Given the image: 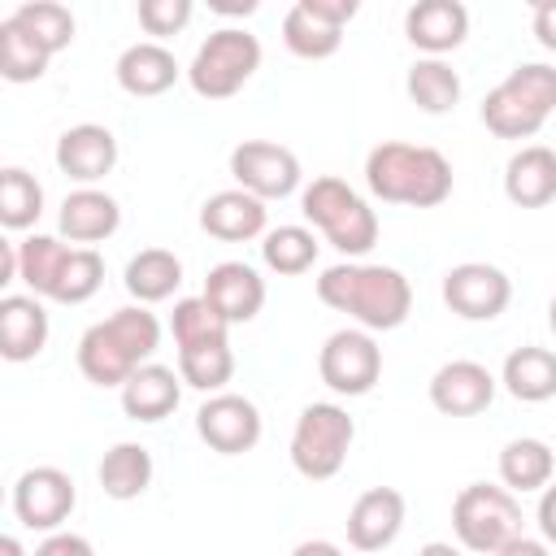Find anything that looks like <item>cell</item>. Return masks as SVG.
<instances>
[{"label":"cell","mask_w":556,"mask_h":556,"mask_svg":"<svg viewBox=\"0 0 556 556\" xmlns=\"http://www.w3.org/2000/svg\"><path fill=\"white\" fill-rule=\"evenodd\" d=\"M317 300L334 313H348L361 330H395L408 321L413 287L395 265H369V261H339L321 269Z\"/></svg>","instance_id":"cell-1"},{"label":"cell","mask_w":556,"mask_h":556,"mask_svg":"<svg viewBox=\"0 0 556 556\" xmlns=\"http://www.w3.org/2000/svg\"><path fill=\"white\" fill-rule=\"evenodd\" d=\"M161 348V321L148 304H126L104 321L87 326L78 339V369L96 387H126V378L152 361Z\"/></svg>","instance_id":"cell-2"},{"label":"cell","mask_w":556,"mask_h":556,"mask_svg":"<svg viewBox=\"0 0 556 556\" xmlns=\"http://www.w3.org/2000/svg\"><path fill=\"white\" fill-rule=\"evenodd\" d=\"M365 187L382 204L434 208L452 195V161L439 148L387 139L365 156Z\"/></svg>","instance_id":"cell-3"},{"label":"cell","mask_w":556,"mask_h":556,"mask_svg":"<svg viewBox=\"0 0 556 556\" xmlns=\"http://www.w3.org/2000/svg\"><path fill=\"white\" fill-rule=\"evenodd\" d=\"M556 113V65L521 61L482 100V126L495 139H534Z\"/></svg>","instance_id":"cell-4"},{"label":"cell","mask_w":556,"mask_h":556,"mask_svg":"<svg viewBox=\"0 0 556 556\" xmlns=\"http://www.w3.org/2000/svg\"><path fill=\"white\" fill-rule=\"evenodd\" d=\"M300 213L343 256H365L378 243V213L334 174H321L300 191Z\"/></svg>","instance_id":"cell-5"},{"label":"cell","mask_w":556,"mask_h":556,"mask_svg":"<svg viewBox=\"0 0 556 556\" xmlns=\"http://www.w3.org/2000/svg\"><path fill=\"white\" fill-rule=\"evenodd\" d=\"M452 534L473 556H495L504 543L521 534V504L508 486L469 482L452 500Z\"/></svg>","instance_id":"cell-6"},{"label":"cell","mask_w":556,"mask_h":556,"mask_svg":"<svg viewBox=\"0 0 556 556\" xmlns=\"http://www.w3.org/2000/svg\"><path fill=\"white\" fill-rule=\"evenodd\" d=\"M352 439H356V421L348 417L343 404H304L300 417H295V430H291V465L300 478L308 482H326L343 469L348 452H352Z\"/></svg>","instance_id":"cell-7"},{"label":"cell","mask_w":556,"mask_h":556,"mask_svg":"<svg viewBox=\"0 0 556 556\" xmlns=\"http://www.w3.org/2000/svg\"><path fill=\"white\" fill-rule=\"evenodd\" d=\"M261 70V39L243 26H217L191 56L187 83L200 100H230Z\"/></svg>","instance_id":"cell-8"},{"label":"cell","mask_w":556,"mask_h":556,"mask_svg":"<svg viewBox=\"0 0 556 556\" xmlns=\"http://www.w3.org/2000/svg\"><path fill=\"white\" fill-rule=\"evenodd\" d=\"M317 374L334 395H369L382 378V348L369 330H334L317 352Z\"/></svg>","instance_id":"cell-9"},{"label":"cell","mask_w":556,"mask_h":556,"mask_svg":"<svg viewBox=\"0 0 556 556\" xmlns=\"http://www.w3.org/2000/svg\"><path fill=\"white\" fill-rule=\"evenodd\" d=\"M230 178L256 200H287L300 187V156L269 139H243L230 148Z\"/></svg>","instance_id":"cell-10"},{"label":"cell","mask_w":556,"mask_h":556,"mask_svg":"<svg viewBox=\"0 0 556 556\" xmlns=\"http://www.w3.org/2000/svg\"><path fill=\"white\" fill-rule=\"evenodd\" d=\"M78 504V491H74V478L56 465H35L26 469L17 482H13V517L26 526V530H43V534H56L61 521H70Z\"/></svg>","instance_id":"cell-11"},{"label":"cell","mask_w":556,"mask_h":556,"mask_svg":"<svg viewBox=\"0 0 556 556\" xmlns=\"http://www.w3.org/2000/svg\"><path fill=\"white\" fill-rule=\"evenodd\" d=\"M513 300V282L500 265L465 261L443 274V304L460 321H495Z\"/></svg>","instance_id":"cell-12"},{"label":"cell","mask_w":556,"mask_h":556,"mask_svg":"<svg viewBox=\"0 0 556 556\" xmlns=\"http://www.w3.org/2000/svg\"><path fill=\"white\" fill-rule=\"evenodd\" d=\"M195 434L217 456H243L261 443V408L248 395L217 391L195 408Z\"/></svg>","instance_id":"cell-13"},{"label":"cell","mask_w":556,"mask_h":556,"mask_svg":"<svg viewBox=\"0 0 556 556\" xmlns=\"http://www.w3.org/2000/svg\"><path fill=\"white\" fill-rule=\"evenodd\" d=\"M117 165V139L109 126L100 122H78L70 130H61L56 139V169L78 182V187H96L104 174H113Z\"/></svg>","instance_id":"cell-14"},{"label":"cell","mask_w":556,"mask_h":556,"mask_svg":"<svg viewBox=\"0 0 556 556\" xmlns=\"http://www.w3.org/2000/svg\"><path fill=\"white\" fill-rule=\"evenodd\" d=\"M500 378L478 365V361H447L434 369L430 378V404L443 417H478L482 408H491Z\"/></svg>","instance_id":"cell-15"},{"label":"cell","mask_w":556,"mask_h":556,"mask_svg":"<svg viewBox=\"0 0 556 556\" xmlns=\"http://www.w3.org/2000/svg\"><path fill=\"white\" fill-rule=\"evenodd\" d=\"M348 543L356 552H382L404 530V495L395 486H369L348 508Z\"/></svg>","instance_id":"cell-16"},{"label":"cell","mask_w":556,"mask_h":556,"mask_svg":"<svg viewBox=\"0 0 556 556\" xmlns=\"http://www.w3.org/2000/svg\"><path fill=\"white\" fill-rule=\"evenodd\" d=\"M404 35L426 56L456 52L469 35V9L460 0H417L404 13Z\"/></svg>","instance_id":"cell-17"},{"label":"cell","mask_w":556,"mask_h":556,"mask_svg":"<svg viewBox=\"0 0 556 556\" xmlns=\"http://www.w3.org/2000/svg\"><path fill=\"white\" fill-rule=\"evenodd\" d=\"M200 295H204L230 326H243V321H252V317L265 308V278H261L248 261H222V265L208 269Z\"/></svg>","instance_id":"cell-18"},{"label":"cell","mask_w":556,"mask_h":556,"mask_svg":"<svg viewBox=\"0 0 556 556\" xmlns=\"http://www.w3.org/2000/svg\"><path fill=\"white\" fill-rule=\"evenodd\" d=\"M265 222H269V208L265 200L248 195L243 187H230V191H217L200 204V230L222 239V243H248V239H261L265 235Z\"/></svg>","instance_id":"cell-19"},{"label":"cell","mask_w":556,"mask_h":556,"mask_svg":"<svg viewBox=\"0 0 556 556\" xmlns=\"http://www.w3.org/2000/svg\"><path fill=\"white\" fill-rule=\"evenodd\" d=\"M113 74H117V87H122L126 96L152 100V96H165V91L178 83L182 65L174 61V52H169L165 43H156V39H139V43H130V48L117 56Z\"/></svg>","instance_id":"cell-20"},{"label":"cell","mask_w":556,"mask_h":556,"mask_svg":"<svg viewBox=\"0 0 556 556\" xmlns=\"http://www.w3.org/2000/svg\"><path fill=\"white\" fill-rule=\"evenodd\" d=\"M56 226H61V239L70 243H104L117 226H122V208L109 191L100 187H74L65 200H61V213H56Z\"/></svg>","instance_id":"cell-21"},{"label":"cell","mask_w":556,"mask_h":556,"mask_svg":"<svg viewBox=\"0 0 556 556\" xmlns=\"http://www.w3.org/2000/svg\"><path fill=\"white\" fill-rule=\"evenodd\" d=\"M48 348V313L39 295H0V356L22 365Z\"/></svg>","instance_id":"cell-22"},{"label":"cell","mask_w":556,"mask_h":556,"mask_svg":"<svg viewBox=\"0 0 556 556\" xmlns=\"http://www.w3.org/2000/svg\"><path fill=\"white\" fill-rule=\"evenodd\" d=\"M182 387H187L182 374H174L169 365L148 361V365H139L126 378V387H122V413L130 421H165L178 408Z\"/></svg>","instance_id":"cell-23"},{"label":"cell","mask_w":556,"mask_h":556,"mask_svg":"<svg viewBox=\"0 0 556 556\" xmlns=\"http://www.w3.org/2000/svg\"><path fill=\"white\" fill-rule=\"evenodd\" d=\"M504 195L517 208H543L556 200V152L547 143H526L504 165Z\"/></svg>","instance_id":"cell-24"},{"label":"cell","mask_w":556,"mask_h":556,"mask_svg":"<svg viewBox=\"0 0 556 556\" xmlns=\"http://www.w3.org/2000/svg\"><path fill=\"white\" fill-rule=\"evenodd\" d=\"M500 382L513 400L521 404H543L556 395V352L552 348H513L504 356V369H500Z\"/></svg>","instance_id":"cell-25"},{"label":"cell","mask_w":556,"mask_h":556,"mask_svg":"<svg viewBox=\"0 0 556 556\" xmlns=\"http://www.w3.org/2000/svg\"><path fill=\"white\" fill-rule=\"evenodd\" d=\"M126 291L135 304H161L182 287V261L169 248H143L126 261Z\"/></svg>","instance_id":"cell-26"},{"label":"cell","mask_w":556,"mask_h":556,"mask_svg":"<svg viewBox=\"0 0 556 556\" xmlns=\"http://www.w3.org/2000/svg\"><path fill=\"white\" fill-rule=\"evenodd\" d=\"M404 91L421 113L439 117L460 104V74L443 56H417L404 74Z\"/></svg>","instance_id":"cell-27"},{"label":"cell","mask_w":556,"mask_h":556,"mask_svg":"<svg viewBox=\"0 0 556 556\" xmlns=\"http://www.w3.org/2000/svg\"><path fill=\"white\" fill-rule=\"evenodd\" d=\"M96 478L109 500H139L152 486V452L143 443H113L100 456Z\"/></svg>","instance_id":"cell-28"},{"label":"cell","mask_w":556,"mask_h":556,"mask_svg":"<svg viewBox=\"0 0 556 556\" xmlns=\"http://www.w3.org/2000/svg\"><path fill=\"white\" fill-rule=\"evenodd\" d=\"M556 473V456L543 439H513L504 443L500 452V482L513 491V495H526V491H543Z\"/></svg>","instance_id":"cell-29"},{"label":"cell","mask_w":556,"mask_h":556,"mask_svg":"<svg viewBox=\"0 0 556 556\" xmlns=\"http://www.w3.org/2000/svg\"><path fill=\"white\" fill-rule=\"evenodd\" d=\"M70 256V243L52 235H26L17 239V282H26V295L52 300V287L61 278V265Z\"/></svg>","instance_id":"cell-30"},{"label":"cell","mask_w":556,"mask_h":556,"mask_svg":"<svg viewBox=\"0 0 556 556\" xmlns=\"http://www.w3.org/2000/svg\"><path fill=\"white\" fill-rule=\"evenodd\" d=\"M48 61L52 52L30 39L13 17H0V74L9 83H39L48 74Z\"/></svg>","instance_id":"cell-31"},{"label":"cell","mask_w":556,"mask_h":556,"mask_svg":"<svg viewBox=\"0 0 556 556\" xmlns=\"http://www.w3.org/2000/svg\"><path fill=\"white\" fill-rule=\"evenodd\" d=\"M43 217V187L22 165L0 169V226L4 230H30Z\"/></svg>","instance_id":"cell-32"},{"label":"cell","mask_w":556,"mask_h":556,"mask_svg":"<svg viewBox=\"0 0 556 556\" xmlns=\"http://www.w3.org/2000/svg\"><path fill=\"white\" fill-rule=\"evenodd\" d=\"M169 334L178 348H200V343H226L230 321L204 300V295H182L169 313Z\"/></svg>","instance_id":"cell-33"},{"label":"cell","mask_w":556,"mask_h":556,"mask_svg":"<svg viewBox=\"0 0 556 556\" xmlns=\"http://www.w3.org/2000/svg\"><path fill=\"white\" fill-rule=\"evenodd\" d=\"M317 248H321V243H317V235H313L308 226H278V230H265V239H261V261H265L274 274L295 278V274L313 269Z\"/></svg>","instance_id":"cell-34"},{"label":"cell","mask_w":556,"mask_h":556,"mask_svg":"<svg viewBox=\"0 0 556 556\" xmlns=\"http://www.w3.org/2000/svg\"><path fill=\"white\" fill-rule=\"evenodd\" d=\"M30 39H39L52 56L61 52V48H70L74 43V13L65 9V4H56V0H22L13 13H9Z\"/></svg>","instance_id":"cell-35"},{"label":"cell","mask_w":556,"mask_h":556,"mask_svg":"<svg viewBox=\"0 0 556 556\" xmlns=\"http://www.w3.org/2000/svg\"><path fill=\"white\" fill-rule=\"evenodd\" d=\"M282 43H287V52H291V56L326 61V56H334V52H339L343 30H334V26L317 22V17L295 0V4L287 9V17H282Z\"/></svg>","instance_id":"cell-36"},{"label":"cell","mask_w":556,"mask_h":556,"mask_svg":"<svg viewBox=\"0 0 556 556\" xmlns=\"http://www.w3.org/2000/svg\"><path fill=\"white\" fill-rule=\"evenodd\" d=\"M178 374L187 387L217 395L230 378H235V352L230 339L226 343H200V348H178Z\"/></svg>","instance_id":"cell-37"},{"label":"cell","mask_w":556,"mask_h":556,"mask_svg":"<svg viewBox=\"0 0 556 556\" xmlns=\"http://www.w3.org/2000/svg\"><path fill=\"white\" fill-rule=\"evenodd\" d=\"M100 282H104L100 252L96 248H70V256L61 265V278L52 287V300L56 304H83V300H91L100 291Z\"/></svg>","instance_id":"cell-38"},{"label":"cell","mask_w":556,"mask_h":556,"mask_svg":"<svg viewBox=\"0 0 556 556\" xmlns=\"http://www.w3.org/2000/svg\"><path fill=\"white\" fill-rule=\"evenodd\" d=\"M191 13H195L191 0H139V26L148 35H156V43L178 35L191 22Z\"/></svg>","instance_id":"cell-39"},{"label":"cell","mask_w":556,"mask_h":556,"mask_svg":"<svg viewBox=\"0 0 556 556\" xmlns=\"http://www.w3.org/2000/svg\"><path fill=\"white\" fill-rule=\"evenodd\" d=\"M317 22H326V26H334V30H343L352 17H356V0H300Z\"/></svg>","instance_id":"cell-40"},{"label":"cell","mask_w":556,"mask_h":556,"mask_svg":"<svg viewBox=\"0 0 556 556\" xmlns=\"http://www.w3.org/2000/svg\"><path fill=\"white\" fill-rule=\"evenodd\" d=\"M35 556H96V547L74 530H56L35 547Z\"/></svg>","instance_id":"cell-41"},{"label":"cell","mask_w":556,"mask_h":556,"mask_svg":"<svg viewBox=\"0 0 556 556\" xmlns=\"http://www.w3.org/2000/svg\"><path fill=\"white\" fill-rule=\"evenodd\" d=\"M530 30H534V39H539L547 52H556V0H539V4H534Z\"/></svg>","instance_id":"cell-42"},{"label":"cell","mask_w":556,"mask_h":556,"mask_svg":"<svg viewBox=\"0 0 556 556\" xmlns=\"http://www.w3.org/2000/svg\"><path fill=\"white\" fill-rule=\"evenodd\" d=\"M534 521H539V534L547 547H556V482H547L539 491V508H534Z\"/></svg>","instance_id":"cell-43"},{"label":"cell","mask_w":556,"mask_h":556,"mask_svg":"<svg viewBox=\"0 0 556 556\" xmlns=\"http://www.w3.org/2000/svg\"><path fill=\"white\" fill-rule=\"evenodd\" d=\"M495 556H552V547H547L543 539H526V534H517V539L504 543Z\"/></svg>","instance_id":"cell-44"},{"label":"cell","mask_w":556,"mask_h":556,"mask_svg":"<svg viewBox=\"0 0 556 556\" xmlns=\"http://www.w3.org/2000/svg\"><path fill=\"white\" fill-rule=\"evenodd\" d=\"M0 252H4V265H0V287H9V282H17V243H0Z\"/></svg>","instance_id":"cell-45"},{"label":"cell","mask_w":556,"mask_h":556,"mask_svg":"<svg viewBox=\"0 0 556 556\" xmlns=\"http://www.w3.org/2000/svg\"><path fill=\"white\" fill-rule=\"evenodd\" d=\"M291 556H343V552H339L334 543H326V539H304Z\"/></svg>","instance_id":"cell-46"},{"label":"cell","mask_w":556,"mask_h":556,"mask_svg":"<svg viewBox=\"0 0 556 556\" xmlns=\"http://www.w3.org/2000/svg\"><path fill=\"white\" fill-rule=\"evenodd\" d=\"M213 9L226 17H248V13H256V0H213Z\"/></svg>","instance_id":"cell-47"},{"label":"cell","mask_w":556,"mask_h":556,"mask_svg":"<svg viewBox=\"0 0 556 556\" xmlns=\"http://www.w3.org/2000/svg\"><path fill=\"white\" fill-rule=\"evenodd\" d=\"M417 556H465V547H452V543H439V539H434V543H426Z\"/></svg>","instance_id":"cell-48"},{"label":"cell","mask_w":556,"mask_h":556,"mask_svg":"<svg viewBox=\"0 0 556 556\" xmlns=\"http://www.w3.org/2000/svg\"><path fill=\"white\" fill-rule=\"evenodd\" d=\"M0 556H26L22 539H17V534H4V539H0Z\"/></svg>","instance_id":"cell-49"},{"label":"cell","mask_w":556,"mask_h":556,"mask_svg":"<svg viewBox=\"0 0 556 556\" xmlns=\"http://www.w3.org/2000/svg\"><path fill=\"white\" fill-rule=\"evenodd\" d=\"M547 326H552V334H556V295H552V304H547Z\"/></svg>","instance_id":"cell-50"}]
</instances>
